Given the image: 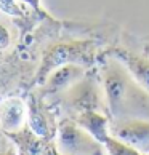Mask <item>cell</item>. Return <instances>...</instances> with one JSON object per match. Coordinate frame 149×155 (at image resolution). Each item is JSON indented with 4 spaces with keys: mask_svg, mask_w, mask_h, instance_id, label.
Instances as JSON below:
<instances>
[{
    "mask_svg": "<svg viewBox=\"0 0 149 155\" xmlns=\"http://www.w3.org/2000/svg\"><path fill=\"white\" fill-rule=\"evenodd\" d=\"M98 74L111 122L131 118L149 120V93L136 82L122 61L114 54L101 56Z\"/></svg>",
    "mask_w": 149,
    "mask_h": 155,
    "instance_id": "6da1fadb",
    "label": "cell"
},
{
    "mask_svg": "<svg viewBox=\"0 0 149 155\" xmlns=\"http://www.w3.org/2000/svg\"><path fill=\"white\" fill-rule=\"evenodd\" d=\"M61 101L66 106V109H69L76 114V117L87 110H98V112L107 110L104 90H103L101 85L98 69L87 72L72 87L63 91Z\"/></svg>",
    "mask_w": 149,
    "mask_h": 155,
    "instance_id": "7a4b0ae2",
    "label": "cell"
},
{
    "mask_svg": "<svg viewBox=\"0 0 149 155\" xmlns=\"http://www.w3.org/2000/svg\"><path fill=\"white\" fill-rule=\"evenodd\" d=\"M95 59L93 45L85 40H71V42H59L50 47L47 54L37 72V82L43 83L47 77L55 69L67 64H79V66H90Z\"/></svg>",
    "mask_w": 149,
    "mask_h": 155,
    "instance_id": "3957f363",
    "label": "cell"
},
{
    "mask_svg": "<svg viewBox=\"0 0 149 155\" xmlns=\"http://www.w3.org/2000/svg\"><path fill=\"white\" fill-rule=\"evenodd\" d=\"M103 146L76 120H66L58 128L56 149L59 155H101Z\"/></svg>",
    "mask_w": 149,
    "mask_h": 155,
    "instance_id": "277c9868",
    "label": "cell"
},
{
    "mask_svg": "<svg viewBox=\"0 0 149 155\" xmlns=\"http://www.w3.org/2000/svg\"><path fill=\"white\" fill-rule=\"evenodd\" d=\"M111 136L149 155V120L131 118L111 122Z\"/></svg>",
    "mask_w": 149,
    "mask_h": 155,
    "instance_id": "5b68a950",
    "label": "cell"
},
{
    "mask_svg": "<svg viewBox=\"0 0 149 155\" xmlns=\"http://www.w3.org/2000/svg\"><path fill=\"white\" fill-rule=\"evenodd\" d=\"M87 74V67L79 64H67L55 69L43 82V93L45 94H58L66 91L69 87L80 80Z\"/></svg>",
    "mask_w": 149,
    "mask_h": 155,
    "instance_id": "8992f818",
    "label": "cell"
},
{
    "mask_svg": "<svg viewBox=\"0 0 149 155\" xmlns=\"http://www.w3.org/2000/svg\"><path fill=\"white\" fill-rule=\"evenodd\" d=\"M111 54H114L119 61L124 62V66L130 71L135 80L149 93V58L124 48H116Z\"/></svg>",
    "mask_w": 149,
    "mask_h": 155,
    "instance_id": "52a82bcc",
    "label": "cell"
},
{
    "mask_svg": "<svg viewBox=\"0 0 149 155\" xmlns=\"http://www.w3.org/2000/svg\"><path fill=\"white\" fill-rule=\"evenodd\" d=\"M76 122L85 131H88L96 141H100L101 144H104L106 139L111 136V130H109L111 118H107L104 115V112H98V110L82 112L76 117Z\"/></svg>",
    "mask_w": 149,
    "mask_h": 155,
    "instance_id": "ba28073f",
    "label": "cell"
},
{
    "mask_svg": "<svg viewBox=\"0 0 149 155\" xmlns=\"http://www.w3.org/2000/svg\"><path fill=\"white\" fill-rule=\"evenodd\" d=\"M24 120V107L18 99H8L0 104V123L7 131H18Z\"/></svg>",
    "mask_w": 149,
    "mask_h": 155,
    "instance_id": "9c48e42d",
    "label": "cell"
},
{
    "mask_svg": "<svg viewBox=\"0 0 149 155\" xmlns=\"http://www.w3.org/2000/svg\"><path fill=\"white\" fill-rule=\"evenodd\" d=\"M103 146H104L107 155H146V153H141L140 150H136L135 147L125 144L124 141H120L114 136L107 137Z\"/></svg>",
    "mask_w": 149,
    "mask_h": 155,
    "instance_id": "30bf717a",
    "label": "cell"
},
{
    "mask_svg": "<svg viewBox=\"0 0 149 155\" xmlns=\"http://www.w3.org/2000/svg\"><path fill=\"white\" fill-rule=\"evenodd\" d=\"M0 155H16L13 150H7V152H3V153H0Z\"/></svg>",
    "mask_w": 149,
    "mask_h": 155,
    "instance_id": "8fae6325",
    "label": "cell"
}]
</instances>
